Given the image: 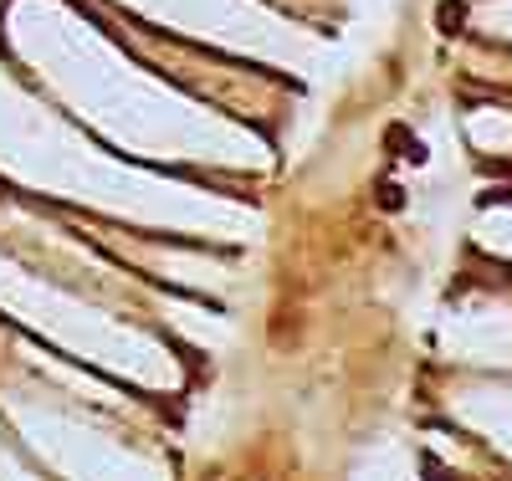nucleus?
<instances>
[{
    "mask_svg": "<svg viewBox=\"0 0 512 481\" xmlns=\"http://www.w3.org/2000/svg\"><path fill=\"white\" fill-rule=\"evenodd\" d=\"M507 200H512V195H507Z\"/></svg>",
    "mask_w": 512,
    "mask_h": 481,
    "instance_id": "nucleus-1",
    "label": "nucleus"
}]
</instances>
